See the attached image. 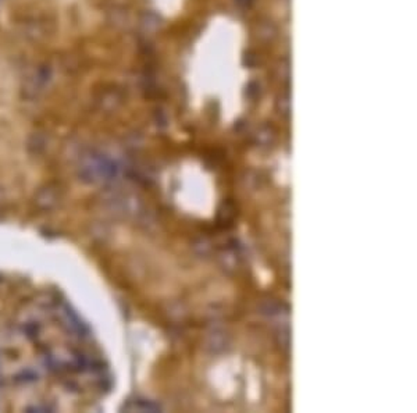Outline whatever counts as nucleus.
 Returning a JSON list of instances; mask_svg holds the SVG:
<instances>
[{"label": "nucleus", "mask_w": 417, "mask_h": 413, "mask_svg": "<svg viewBox=\"0 0 417 413\" xmlns=\"http://www.w3.org/2000/svg\"><path fill=\"white\" fill-rule=\"evenodd\" d=\"M60 1H65V3H72V1H77V0H60Z\"/></svg>", "instance_id": "f257e3e1"}]
</instances>
